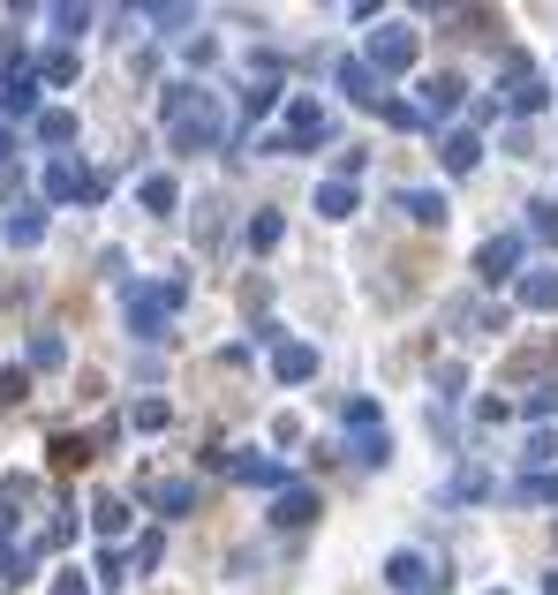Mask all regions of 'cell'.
I'll use <instances>...</instances> for the list:
<instances>
[{
    "label": "cell",
    "mask_w": 558,
    "mask_h": 595,
    "mask_svg": "<svg viewBox=\"0 0 558 595\" xmlns=\"http://www.w3.org/2000/svg\"><path fill=\"white\" fill-rule=\"evenodd\" d=\"M159 114H167L173 151H212L219 136H227V114H219V98L204 84H167L159 91Z\"/></svg>",
    "instance_id": "6da1fadb"
},
{
    "label": "cell",
    "mask_w": 558,
    "mask_h": 595,
    "mask_svg": "<svg viewBox=\"0 0 558 595\" xmlns=\"http://www.w3.org/2000/svg\"><path fill=\"white\" fill-rule=\"evenodd\" d=\"M181 279H159V287H129V332L136 340H167V317L181 309Z\"/></svg>",
    "instance_id": "7a4b0ae2"
},
{
    "label": "cell",
    "mask_w": 558,
    "mask_h": 595,
    "mask_svg": "<svg viewBox=\"0 0 558 595\" xmlns=\"http://www.w3.org/2000/svg\"><path fill=\"white\" fill-rule=\"evenodd\" d=\"M415 53H423V39H415L408 23H378V31H370V53H362V68L386 84V76H400V68H415Z\"/></svg>",
    "instance_id": "3957f363"
},
{
    "label": "cell",
    "mask_w": 558,
    "mask_h": 595,
    "mask_svg": "<svg viewBox=\"0 0 558 595\" xmlns=\"http://www.w3.org/2000/svg\"><path fill=\"white\" fill-rule=\"evenodd\" d=\"M333 136V114L317 106V98H287V121H280V136L264 144V151H317Z\"/></svg>",
    "instance_id": "277c9868"
},
{
    "label": "cell",
    "mask_w": 558,
    "mask_h": 595,
    "mask_svg": "<svg viewBox=\"0 0 558 595\" xmlns=\"http://www.w3.org/2000/svg\"><path fill=\"white\" fill-rule=\"evenodd\" d=\"M347 429H355V445H347V453H355L362 468H386V460H392V429L378 423V407H370V400H347Z\"/></svg>",
    "instance_id": "5b68a950"
},
{
    "label": "cell",
    "mask_w": 558,
    "mask_h": 595,
    "mask_svg": "<svg viewBox=\"0 0 558 595\" xmlns=\"http://www.w3.org/2000/svg\"><path fill=\"white\" fill-rule=\"evenodd\" d=\"M386 588H400V595H445V573H438L423 551H392L386 557Z\"/></svg>",
    "instance_id": "8992f818"
},
{
    "label": "cell",
    "mask_w": 558,
    "mask_h": 595,
    "mask_svg": "<svg viewBox=\"0 0 558 595\" xmlns=\"http://www.w3.org/2000/svg\"><path fill=\"white\" fill-rule=\"evenodd\" d=\"M544 98H551L544 68H536L528 53H506V106H514V114H544Z\"/></svg>",
    "instance_id": "52a82bcc"
},
{
    "label": "cell",
    "mask_w": 558,
    "mask_h": 595,
    "mask_svg": "<svg viewBox=\"0 0 558 595\" xmlns=\"http://www.w3.org/2000/svg\"><path fill=\"white\" fill-rule=\"evenodd\" d=\"M76 196H106V181L84 173L69 151H61V159H45V204H76Z\"/></svg>",
    "instance_id": "ba28073f"
},
{
    "label": "cell",
    "mask_w": 558,
    "mask_h": 595,
    "mask_svg": "<svg viewBox=\"0 0 558 595\" xmlns=\"http://www.w3.org/2000/svg\"><path fill=\"white\" fill-rule=\"evenodd\" d=\"M204 460H212V468H227L234 482H264V490H280V482H287V468H280V460H264V453H227V445H212Z\"/></svg>",
    "instance_id": "9c48e42d"
},
{
    "label": "cell",
    "mask_w": 558,
    "mask_h": 595,
    "mask_svg": "<svg viewBox=\"0 0 558 595\" xmlns=\"http://www.w3.org/2000/svg\"><path fill=\"white\" fill-rule=\"evenodd\" d=\"M475 279H483V287H498V279H520V234H491V242L475 249Z\"/></svg>",
    "instance_id": "30bf717a"
},
{
    "label": "cell",
    "mask_w": 558,
    "mask_h": 595,
    "mask_svg": "<svg viewBox=\"0 0 558 595\" xmlns=\"http://www.w3.org/2000/svg\"><path fill=\"white\" fill-rule=\"evenodd\" d=\"M272 378H280V384H309V378H317V347L280 340V347H272Z\"/></svg>",
    "instance_id": "8fae6325"
},
{
    "label": "cell",
    "mask_w": 558,
    "mask_h": 595,
    "mask_svg": "<svg viewBox=\"0 0 558 595\" xmlns=\"http://www.w3.org/2000/svg\"><path fill=\"white\" fill-rule=\"evenodd\" d=\"M461 76H423V98H415V114H423V121H445V114H453V106H461Z\"/></svg>",
    "instance_id": "7c38bea8"
},
{
    "label": "cell",
    "mask_w": 558,
    "mask_h": 595,
    "mask_svg": "<svg viewBox=\"0 0 558 595\" xmlns=\"http://www.w3.org/2000/svg\"><path fill=\"white\" fill-rule=\"evenodd\" d=\"M514 295H520V309H558V272H551V264L520 272V279H514Z\"/></svg>",
    "instance_id": "4fadbf2b"
},
{
    "label": "cell",
    "mask_w": 558,
    "mask_h": 595,
    "mask_svg": "<svg viewBox=\"0 0 558 595\" xmlns=\"http://www.w3.org/2000/svg\"><path fill=\"white\" fill-rule=\"evenodd\" d=\"M31 106H39V76H31V61H15L0 84V114H31Z\"/></svg>",
    "instance_id": "5bb4252c"
},
{
    "label": "cell",
    "mask_w": 558,
    "mask_h": 595,
    "mask_svg": "<svg viewBox=\"0 0 558 595\" xmlns=\"http://www.w3.org/2000/svg\"><path fill=\"white\" fill-rule=\"evenodd\" d=\"M333 84H340L355 106H386V91H378V76H370L362 61H340V68H333Z\"/></svg>",
    "instance_id": "9a60e30c"
},
{
    "label": "cell",
    "mask_w": 558,
    "mask_h": 595,
    "mask_svg": "<svg viewBox=\"0 0 558 595\" xmlns=\"http://www.w3.org/2000/svg\"><path fill=\"white\" fill-rule=\"evenodd\" d=\"M272 520H280V528H309V520H317V490L287 482V490H280V506H272Z\"/></svg>",
    "instance_id": "2e32d148"
},
{
    "label": "cell",
    "mask_w": 558,
    "mask_h": 595,
    "mask_svg": "<svg viewBox=\"0 0 558 595\" xmlns=\"http://www.w3.org/2000/svg\"><path fill=\"white\" fill-rule=\"evenodd\" d=\"M438 159H445V173H475V159H483V144H475V128H453V136L438 144Z\"/></svg>",
    "instance_id": "e0dca14e"
},
{
    "label": "cell",
    "mask_w": 558,
    "mask_h": 595,
    "mask_svg": "<svg viewBox=\"0 0 558 595\" xmlns=\"http://www.w3.org/2000/svg\"><path fill=\"white\" fill-rule=\"evenodd\" d=\"M400 212L415 219V226H445V212H453V204H445L438 189H400Z\"/></svg>",
    "instance_id": "ac0fdd59"
},
{
    "label": "cell",
    "mask_w": 558,
    "mask_h": 595,
    "mask_svg": "<svg viewBox=\"0 0 558 595\" xmlns=\"http://www.w3.org/2000/svg\"><path fill=\"white\" fill-rule=\"evenodd\" d=\"M355 181H317V219H355Z\"/></svg>",
    "instance_id": "d6986e66"
},
{
    "label": "cell",
    "mask_w": 558,
    "mask_h": 595,
    "mask_svg": "<svg viewBox=\"0 0 558 595\" xmlns=\"http://www.w3.org/2000/svg\"><path fill=\"white\" fill-rule=\"evenodd\" d=\"M136 196H144V212H159V219H167L173 204H181V189H173V173H144V189H136Z\"/></svg>",
    "instance_id": "ffe728a7"
},
{
    "label": "cell",
    "mask_w": 558,
    "mask_h": 595,
    "mask_svg": "<svg viewBox=\"0 0 558 595\" xmlns=\"http://www.w3.org/2000/svg\"><path fill=\"white\" fill-rule=\"evenodd\" d=\"M39 144H53V151L76 144V114H69V106H45V114H39Z\"/></svg>",
    "instance_id": "44dd1931"
},
{
    "label": "cell",
    "mask_w": 558,
    "mask_h": 595,
    "mask_svg": "<svg viewBox=\"0 0 558 595\" xmlns=\"http://www.w3.org/2000/svg\"><path fill=\"white\" fill-rule=\"evenodd\" d=\"M151 506L167 512V520H181V512L197 506V482H151Z\"/></svg>",
    "instance_id": "7402d4cb"
},
{
    "label": "cell",
    "mask_w": 558,
    "mask_h": 595,
    "mask_svg": "<svg viewBox=\"0 0 558 595\" xmlns=\"http://www.w3.org/2000/svg\"><path fill=\"white\" fill-rule=\"evenodd\" d=\"M506 498H514V506H558V475H528V482H514Z\"/></svg>",
    "instance_id": "603a6c76"
},
{
    "label": "cell",
    "mask_w": 558,
    "mask_h": 595,
    "mask_svg": "<svg viewBox=\"0 0 558 595\" xmlns=\"http://www.w3.org/2000/svg\"><path fill=\"white\" fill-rule=\"evenodd\" d=\"M31 76H39V84H76V53H69V45H53Z\"/></svg>",
    "instance_id": "cb8c5ba5"
},
{
    "label": "cell",
    "mask_w": 558,
    "mask_h": 595,
    "mask_svg": "<svg viewBox=\"0 0 558 595\" xmlns=\"http://www.w3.org/2000/svg\"><path fill=\"white\" fill-rule=\"evenodd\" d=\"M8 242H15V249H39L45 242V212H15L8 219Z\"/></svg>",
    "instance_id": "d4e9b609"
},
{
    "label": "cell",
    "mask_w": 558,
    "mask_h": 595,
    "mask_svg": "<svg viewBox=\"0 0 558 595\" xmlns=\"http://www.w3.org/2000/svg\"><path fill=\"white\" fill-rule=\"evenodd\" d=\"M91 528H98V535H122V528H129V506H122V498H98V506H91Z\"/></svg>",
    "instance_id": "484cf974"
},
{
    "label": "cell",
    "mask_w": 558,
    "mask_h": 595,
    "mask_svg": "<svg viewBox=\"0 0 558 595\" xmlns=\"http://www.w3.org/2000/svg\"><path fill=\"white\" fill-rule=\"evenodd\" d=\"M61 362H69L61 332H39V340H31V370H61Z\"/></svg>",
    "instance_id": "4316f807"
},
{
    "label": "cell",
    "mask_w": 558,
    "mask_h": 595,
    "mask_svg": "<svg viewBox=\"0 0 558 595\" xmlns=\"http://www.w3.org/2000/svg\"><path fill=\"white\" fill-rule=\"evenodd\" d=\"M250 249H280V212H257V219H250Z\"/></svg>",
    "instance_id": "83f0119b"
},
{
    "label": "cell",
    "mask_w": 558,
    "mask_h": 595,
    "mask_svg": "<svg viewBox=\"0 0 558 595\" xmlns=\"http://www.w3.org/2000/svg\"><path fill=\"white\" fill-rule=\"evenodd\" d=\"M520 415H536V423H544V415H558V384H536V392L520 400Z\"/></svg>",
    "instance_id": "f1b7e54d"
},
{
    "label": "cell",
    "mask_w": 558,
    "mask_h": 595,
    "mask_svg": "<svg viewBox=\"0 0 558 595\" xmlns=\"http://www.w3.org/2000/svg\"><path fill=\"white\" fill-rule=\"evenodd\" d=\"M528 234H544V242H558V204H528Z\"/></svg>",
    "instance_id": "f546056e"
},
{
    "label": "cell",
    "mask_w": 558,
    "mask_h": 595,
    "mask_svg": "<svg viewBox=\"0 0 558 595\" xmlns=\"http://www.w3.org/2000/svg\"><path fill=\"white\" fill-rule=\"evenodd\" d=\"M23 573H31V557H23L15 543H8V535H0V581H23Z\"/></svg>",
    "instance_id": "4dcf8cb0"
},
{
    "label": "cell",
    "mask_w": 558,
    "mask_h": 595,
    "mask_svg": "<svg viewBox=\"0 0 558 595\" xmlns=\"http://www.w3.org/2000/svg\"><path fill=\"white\" fill-rule=\"evenodd\" d=\"M129 423H136V429H167V400H136Z\"/></svg>",
    "instance_id": "1f68e13d"
},
{
    "label": "cell",
    "mask_w": 558,
    "mask_h": 595,
    "mask_svg": "<svg viewBox=\"0 0 558 595\" xmlns=\"http://www.w3.org/2000/svg\"><path fill=\"white\" fill-rule=\"evenodd\" d=\"M378 114H386L392 128H423V114H415V106H408V98H386V106H378Z\"/></svg>",
    "instance_id": "d6a6232c"
},
{
    "label": "cell",
    "mask_w": 558,
    "mask_h": 595,
    "mask_svg": "<svg viewBox=\"0 0 558 595\" xmlns=\"http://www.w3.org/2000/svg\"><path fill=\"white\" fill-rule=\"evenodd\" d=\"M84 23H91V8H53V31H61V39H76Z\"/></svg>",
    "instance_id": "836d02e7"
},
{
    "label": "cell",
    "mask_w": 558,
    "mask_h": 595,
    "mask_svg": "<svg viewBox=\"0 0 558 595\" xmlns=\"http://www.w3.org/2000/svg\"><path fill=\"white\" fill-rule=\"evenodd\" d=\"M53 460H61V468H84L91 445H84V437H61V445H53Z\"/></svg>",
    "instance_id": "e575fe53"
},
{
    "label": "cell",
    "mask_w": 558,
    "mask_h": 595,
    "mask_svg": "<svg viewBox=\"0 0 558 595\" xmlns=\"http://www.w3.org/2000/svg\"><path fill=\"white\" fill-rule=\"evenodd\" d=\"M98 581H106V588H122V581H129V557H114V551H98Z\"/></svg>",
    "instance_id": "d590c367"
},
{
    "label": "cell",
    "mask_w": 558,
    "mask_h": 595,
    "mask_svg": "<svg viewBox=\"0 0 558 595\" xmlns=\"http://www.w3.org/2000/svg\"><path fill=\"white\" fill-rule=\"evenodd\" d=\"M144 23H159V31H181V23H189V8H144Z\"/></svg>",
    "instance_id": "8d00e7d4"
},
{
    "label": "cell",
    "mask_w": 558,
    "mask_h": 595,
    "mask_svg": "<svg viewBox=\"0 0 558 595\" xmlns=\"http://www.w3.org/2000/svg\"><path fill=\"white\" fill-rule=\"evenodd\" d=\"M53 595H91V581H84V573H61V588H53Z\"/></svg>",
    "instance_id": "74e56055"
},
{
    "label": "cell",
    "mask_w": 558,
    "mask_h": 595,
    "mask_svg": "<svg viewBox=\"0 0 558 595\" xmlns=\"http://www.w3.org/2000/svg\"><path fill=\"white\" fill-rule=\"evenodd\" d=\"M8 151H15V136H8V128H0V173H8Z\"/></svg>",
    "instance_id": "f35d334b"
},
{
    "label": "cell",
    "mask_w": 558,
    "mask_h": 595,
    "mask_svg": "<svg viewBox=\"0 0 558 595\" xmlns=\"http://www.w3.org/2000/svg\"><path fill=\"white\" fill-rule=\"evenodd\" d=\"M544 595H558V573H544Z\"/></svg>",
    "instance_id": "ab89813d"
},
{
    "label": "cell",
    "mask_w": 558,
    "mask_h": 595,
    "mask_svg": "<svg viewBox=\"0 0 558 595\" xmlns=\"http://www.w3.org/2000/svg\"><path fill=\"white\" fill-rule=\"evenodd\" d=\"M491 595H506V588H491Z\"/></svg>",
    "instance_id": "60d3db41"
}]
</instances>
